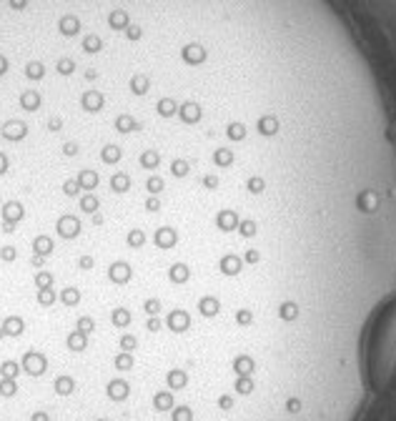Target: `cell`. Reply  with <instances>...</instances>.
<instances>
[{
  "label": "cell",
  "instance_id": "obj_1",
  "mask_svg": "<svg viewBox=\"0 0 396 421\" xmlns=\"http://www.w3.org/2000/svg\"><path fill=\"white\" fill-rule=\"evenodd\" d=\"M171 171H173L176 178H188V176H191V166H188V161H183V158H176V161L171 163Z\"/></svg>",
  "mask_w": 396,
  "mask_h": 421
},
{
  "label": "cell",
  "instance_id": "obj_2",
  "mask_svg": "<svg viewBox=\"0 0 396 421\" xmlns=\"http://www.w3.org/2000/svg\"><path fill=\"white\" fill-rule=\"evenodd\" d=\"M146 191L156 196V193L166 191V181H163L161 176H148V178H146Z\"/></svg>",
  "mask_w": 396,
  "mask_h": 421
}]
</instances>
